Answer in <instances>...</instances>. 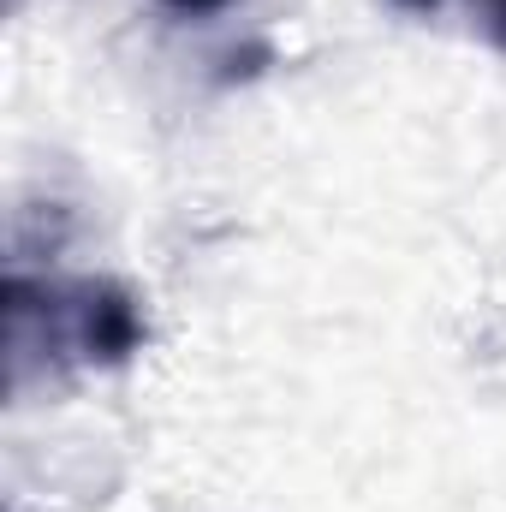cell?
<instances>
[{"label": "cell", "mask_w": 506, "mask_h": 512, "mask_svg": "<svg viewBox=\"0 0 506 512\" xmlns=\"http://www.w3.org/2000/svg\"><path fill=\"white\" fill-rule=\"evenodd\" d=\"M6 322H42V346L78 364H126L143 346V310L120 280L36 286L30 274L6 280Z\"/></svg>", "instance_id": "obj_1"}, {"label": "cell", "mask_w": 506, "mask_h": 512, "mask_svg": "<svg viewBox=\"0 0 506 512\" xmlns=\"http://www.w3.org/2000/svg\"><path fill=\"white\" fill-rule=\"evenodd\" d=\"M465 6H471V18L483 24V36L506 54V0H465Z\"/></svg>", "instance_id": "obj_2"}, {"label": "cell", "mask_w": 506, "mask_h": 512, "mask_svg": "<svg viewBox=\"0 0 506 512\" xmlns=\"http://www.w3.org/2000/svg\"><path fill=\"white\" fill-rule=\"evenodd\" d=\"M173 18H209V12H221V6H233V0H161Z\"/></svg>", "instance_id": "obj_3"}, {"label": "cell", "mask_w": 506, "mask_h": 512, "mask_svg": "<svg viewBox=\"0 0 506 512\" xmlns=\"http://www.w3.org/2000/svg\"><path fill=\"white\" fill-rule=\"evenodd\" d=\"M393 6H405V12H435L441 0H393Z\"/></svg>", "instance_id": "obj_4"}]
</instances>
